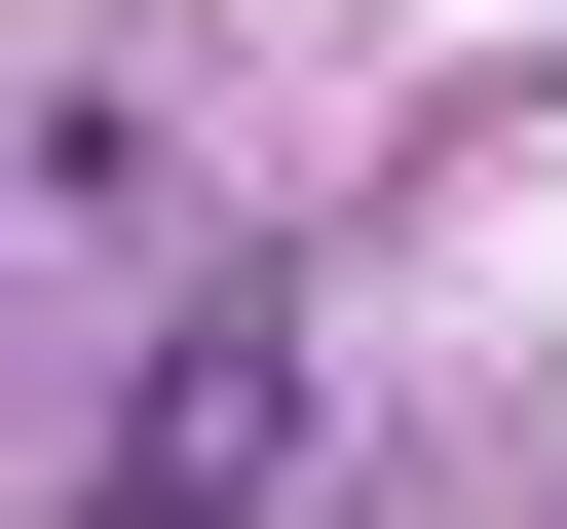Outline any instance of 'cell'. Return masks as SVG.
Wrapping results in <instances>:
<instances>
[{
	"instance_id": "1",
	"label": "cell",
	"mask_w": 567,
	"mask_h": 529,
	"mask_svg": "<svg viewBox=\"0 0 567 529\" xmlns=\"http://www.w3.org/2000/svg\"><path fill=\"white\" fill-rule=\"evenodd\" d=\"M265 454H303V378L189 341V378H152V454H114V529H265Z\"/></svg>"
}]
</instances>
